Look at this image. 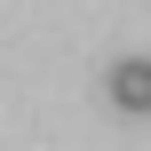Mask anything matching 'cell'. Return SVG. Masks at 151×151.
<instances>
[{"mask_svg": "<svg viewBox=\"0 0 151 151\" xmlns=\"http://www.w3.org/2000/svg\"><path fill=\"white\" fill-rule=\"evenodd\" d=\"M104 88H111V104H119V111H135V119H151V56H119Z\"/></svg>", "mask_w": 151, "mask_h": 151, "instance_id": "obj_1", "label": "cell"}]
</instances>
